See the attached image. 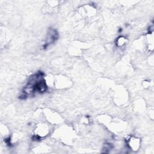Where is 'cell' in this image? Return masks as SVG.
<instances>
[{
	"instance_id": "3957f363",
	"label": "cell",
	"mask_w": 154,
	"mask_h": 154,
	"mask_svg": "<svg viewBox=\"0 0 154 154\" xmlns=\"http://www.w3.org/2000/svg\"><path fill=\"white\" fill-rule=\"evenodd\" d=\"M127 144L132 150H137L140 146V139L135 137H129L127 140Z\"/></svg>"
},
{
	"instance_id": "5b68a950",
	"label": "cell",
	"mask_w": 154,
	"mask_h": 154,
	"mask_svg": "<svg viewBox=\"0 0 154 154\" xmlns=\"http://www.w3.org/2000/svg\"><path fill=\"white\" fill-rule=\"evenodd\" d=\"M112 148V144H110V143H106L103 147V150H105V151L104 152H106V153H108L109 152V150H111V149Z\"/></svg>"
},
{
	"instance_id": "6da1fadb",
	"label": "cell",
	"mask_w": 154,
	"mask_h": 154,
	"mask_svg": "<svg viewBox=\"0 0 154 154\" xmlns=\"http://www.w3.org/2000/svg\"><path fill=\"white\" fill-rule=\"evenodd\" d=\"M58 32L54 29H49L48 35H47V37H46L45 43L43 48L44 49L47 48L50 45L54 43L55 41L58 38Z\"/></svg>"
},
{
	"instance_id": "277c9868",
	"label": "cell",
	"mask_w": 154,
	"mask_h": 154,
	"mask_svg": "<svg viewBox=\"0 0 154 154\" xmlns=\"http://www.w3.org/2000/svg\"><path fill=\"white\" fill-rule=\"evenodd\" d=\"M126 42V38L124 37H119L117 40H116V45L118 46H123Z\"/></svg>"
},
{
	"instance_id": "7a4b0ae2",
	"label": "cell",
	"mask_w": 154,
	"mask_h": 154,
	"mask_svg": "<svg viewBox=\"0 0 154 154\" xmlns=\"http://www.w3.org/2000/svg\"><path fill=\"white\" fill-rule=\"evenodd\" d=\"M49 132V128L46 125H40L37 126V128L35 129L36 134L34 135V139L38 140L40 137H45L47 135Z\"/></svg>"
}]
</instances>
